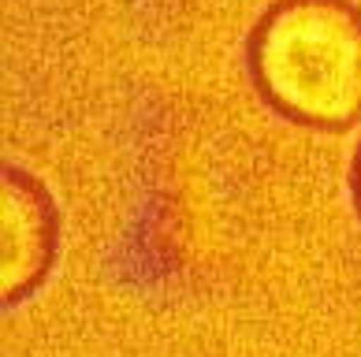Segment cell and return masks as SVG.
I'll return each instance as SVG.
<instances>
[{
    "mask_svg": "<svg viewBox=\"0 0 361 357\" xmlns=\"http://www.w3.org/2000/svg\"><path fill=\"white\" fill-rule=\"evenodd\" d=\"M354 197H357V208H361V153H357V164H354Z\"/></svg>",
    "mask_w": 361,
    "mask_h": 357,
    "instance_id": "3957f363",
    "label": "cell"
},
{
    "mask_svg": "<svg viewBox=\"0 0 361 357\" xmlns=\"http://www.w3.org/2000/svg\"><path fill=\"white\" fill-rule=\"evenodd\" d=\"M0 294L8 306L34 294L37 283L49 275L56 257V213L49 194L26 175V171H4V205H0Z\"/></svg>",
    "mask_w": 361,
    "mask_h": 357,
    "instance_id": "7a4b0ae2",
    "label": "cell"
},
{
    "mask_svg": "<svg viewBox=\"0 0 361 357\" xmlns=\"http://www.w3.org/2000/svg\"><path fill=\"white\" fill-rule=\"evenodd\" d=\"M261 97L317 130L361 123V8L350 0H279L250 42Z\"/></svg>",
    "mask_w": 361,
    "mask_h": 357,
    "instance_id": "6da1fadb",
    "label": "cell"
}]
</instances>
